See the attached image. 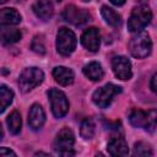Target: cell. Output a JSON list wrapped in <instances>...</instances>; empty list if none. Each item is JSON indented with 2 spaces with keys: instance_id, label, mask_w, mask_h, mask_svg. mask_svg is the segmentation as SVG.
<instances>
[{
  "instance_id": "cell-1",
  "label": "cell",
  "mask_w": 157,
  "mask_h": 157,
  "mask_svg": "<svg viewBox=\"0 0 157 157\" xmlns=\"http://www.w3.org/2000/svg\"><path fill=\"white\" fill-rule=\"evenodd\" d=\"M129 50L131 55L137 59H142L150 55L152 50V42L147 32L145 31L136 32V34L132 36L129 42Z\"/></svg>"
},
{
  "instance_id": "cell-2",
  "label": "cell",
  "mask_w": 157,
  "mask_h": 157,
  "mask_svg": "<svg viewBox=\"0 0 157 157\" xmlns=\"http://www.w3.org/2000/svg\"><path fill=\"white\" fill-rule=\"evenodd\" d=\"M152 20V12L150 7L141 5L132 10L129 20H128V29L130 32H140L142 31Z\"/></svg>"
},
{
  "instance_id": "cell-3",
  "label": "cell",
  "mask_w": 157,
  "mask_h": 157,
  "mask_svg": "<svg viewBox=\"0 0 157 157\" xmlns=\"http://www.w3.org/2000/svg\"><path fill=\"white\" fill-rule=\"evenodd\" d=\"M74 144H75V136L71 129L63 128L54 141V150L60 156H74Z\"/></svg>"
},
{
  "instance_id": "cell-4",
  "label": "cell",
  "mask_w": 157,
  "mask_h": 157,
  "mask_svg": "<svg viewBox=\"0 0 157 157\" xmlns=\"http://www.w3.org/2000/svg\"><path fill=\"white\" fill-rule=\"evenodd\" d=\"M44 80V72L39 67H27L25 69L20 77H18V85L22 92H28L40 85Z\"/></svg>"
},
{
  "instance_id": "cell-5",
  "label": "cell",
  "mask_w": 157,
  "mask_h": 157,
  "mask_svg": "<svg viewBox=\"0 0 157 157\" xmlns=\"http://www.w3.org/2000/svg\"><path fill=\"white\" fill-rule=\"evenodd\" d=\"M120 92H121V88L119 86L113 85V83H107V85L99 87L98 90H96L93 92L92 101H93V103L97 107H99V108H107L112 103L114 96H117Z\"/></svg>"
},
{
  "instance_id": "cell-6",
  "label": "cell",
  "mask_w": 157,
  "mask_h": 157,
  "mask_svg": "<svg viewBox=\"0 0 157 157\" xmlns=\"http://www.w3.org/2000/svg\"><path fill=\"white\" fill-rule=\"evenodd\" d=\"M76 36L75 33L66 28L61 27L56 33V49L61 55H70L76 48Z\"/></svg>"
},
{
  "instance_id": "cell-7",
  "label": "cell",
  "mask_w": 157,
  "mask_h": 157,
  "mask_svg": "<svg viewBox=\"0 0 157 157\" xmlns=\"http://www.w3.org/2000/svg\"><path fill=\"white\" fill-rule=\"evenodd\" d=\"M48 97L52 105V112L55 118H63L69 112V101L65 93L60 90L52 88L48 92Z\"/></svg>"
},
{
  "instance_id": "cell-8",
  "label": "cell",
  "mask_w": 157,
  "mask_h": 157,
  "mask_svg": "<svg viewBox=\"0 0 157 157\" xmlns=\"http://www.w3.org/2000/svg\"><path fill=\"white\" fill-rule=\"evenodd\" d=\"M63 18L69 23H72L75 26H81L87 21H90L91 15L83 9H78L75 5H69L65 7L63 12Z\"/></svg>"
},
{
  "instance_id": "cell-9",
  "label": "cell",
  "mask_w": 157,
  "mask_h": 157,
  "mask_svg": "<svg viewBox=\"0 0 157 157\" xmlns=\"http://www.w3.org/2000/svg\"><path fill=\"white\" fill-rule=\"evenodd\" d=\"M112 69L114 75L120 80H129L132 76L131 63L128 58L118 55L112 59Z\"/></svg>"
},
{
  "instance_id": "cell-10",
  "label": "cell",
  "mask_w": 157,
  "mask_h": 157,
  "mask_svg": "<svg viewBox=\"0 0 157 157\" xmlns=\"http://www.w3.org/2000/svg\"><path fill=\"white\" fill-rule=\"evenodd\" d=\"M99 43H101V34L98 28L96 27L87 28L81 36V44L90 52H97L99 49Z\"/></svg>"
},
{
  "instance_id": "cell-11",
  "label": "cell",
  "mask_w": 157,
  "mask_h": 157,
  "mask_svg": "<svg viewBox=\"0 0 157 157\" xmlns=\"http://www.w3.org/2000/svg\"><path fill=\"white\" fill-rule=\"evenodd\" d=\"M45 123V113L39 104H33L28 113V124L33 130H38Z\"/></svg>"
},
{
  "instance_id": "cell-12",
  "label": "cell",
  "mask_w": 157,
  "mask_h": 157,
  "mask_svg": "<svg viewBox=\"0 0 157 157\" xmlns=\"http://www.w3.org/2000/svg\"><path fill=\"white\" fill-rule=\"evenodd\" d=\"M107 150L112 156H126L129 153L128 142L123 136L112 137L107 145Z\"/></svg>"
},
{
  "instance_id": "cell-13",
  "label": "cell",
  "mask_w": 157,
  "mask_h": 157,
  "mask_svg": "<svg viewBox=\"0 0 157 157\" xmlns=\"http://www.w3.org/2000/svg\"><path fill=\"white\" fill-rule=\"evenodd\" d=\"M32 10L34 12V15L40 18V20H49L53 13H54V9H53V4L49 1V0H37L33 6H32Z\"/></svg>"
},
{
  "instance_id": "cell-14",
  "label": "cell",
  "mask_w": 157,
  "mask_h": 157,
  "mask_svg": "<svg viewBox=\"0 0 157 157\" xmlns=\"http://www.w3.org/2000/svg\"><path fill=\"white\" fill-rule=\"evenodd\" d=\"M53 76L55 81L61 86H69L74 82V72L65 66H55L53 69Z\"/></svg>"
},
{
  "instance_id": "cell-15",
  "label": "cell",
  "mask_w": 157,
  "mask_h": 157,
  "mask_svg": "<svg viewBox=\"0 0 157 157\" xmlns=\"http://www.w3.org/2000/svg\"><path fill=\"white\" fill-rule=\"evenodd\" d=\"M22 34L18 29L10 26L0 25V42L4 44H12L21 39Z\"/></svg>"
},
{
  "instance_id": "cell-16",
  "label": "cell",
  "mask_w": 157,
  "mask_h": 157,
  "mask_svg": "<svg viewBox=\"0 0 157 157\" xmlns=\"http://www.w3.org/2000/svg\"><path fill=\"white\" fill-rule=\"evenodd\" d=\"M21 22V15L12 7H5L0 10V25L15 26Z\"/></svg>"
},
{
  "instance_id": "cell-17",
  "label": "cell",
  "mask_w": 157,
  "mask_h": 157,
  "mask_svg": "<svg viewBox=\"0 0 157 157\" xmlns=\"http://www.w3.org/2000/svg\"><path fill=\"white\" fill-rule=\"evenodd\" d=\"M82 71H83L85 76L92 81H101L103 78V75H104L102 65L98 61H91V63L86 64L83 66Z\"/></svg>"
},
{
  "instance_id": "cell-18",
  "label": "cell",
  "mask_w": 157,
  "mask_h": 157,
  "mask_svg": "<svg viewBox=\"0 0 157 157\" xmlns=\"http://www.w3.org/2000/svg\"><path fill=\"white\" fill-rule=\"evenodd\" d=\"M147 115H148V112H144L141 109H134L129 115L130 124L135 128H145L146 129Z\"/></svg>"
},
{
  "instance_id": "cell-19",
  "label": "cell",
  "mask_w": 157,
  "mask_h": 157,
  "mask_svg": "<svg viewBox=\"0 0 157 157\" xmlns=\"http://www.w3.org/2000/svg\"><path fill=\"white\" fill-rule=\"evenodd\" d=\"M7 126H9V131L13 135L18 134L21 131V126H22V119H21V114L17 110H13L9 117H7Z\"/></svg>"
},
{
  "instance_id": "cell-20",
  "label": "cell",
  "mask_w": 157,
  "mask_h": 157,
  "mask_svg": "<svg viewBox=\"0 0 157 157\" xmlns=\"http://www.w3.org/2000/svg\"><path fill=\"white\" fill-rule=\"evenodd\" d=\"M13 99V92L7 86L1 85L0 86V113H2L12 102Z\"/></svg>"
},
{
  "instance_id": "cell-21",
  "label": "cell",
  "mask_w": 157,
  "mask_h": 157,
  "mask_svg": "<svg viewBox=\"0 0 157 157\" xmlns=\"http://www.w3.org/2000/svg\"><path fill=\"white\" fill-rule=\"evenodd\" d=\"M101 13L104 18V21L110 25V26H117L120 23V16L118 15V12H115L112 7H108V6H102V10H101Z\"/></svg>"
},
{
  "instance_id": "cell-22",
  "label": "cell",
  "mask_w": 157,
  "mask_h": 157,
  "mask_svg": "<svg viewBox=\"0 0 157 157\" xmlns=\"http://www.w3.org/2000/svg\"><path fill=\"white\" fill-rule=\"evenodd\" d=\"M96 131V125L94 121L91 118H86L82 123H81V128H80V134L85 140L92 139Z\"/></svg>"
},
{
  "instance_id": "cell-23",
  "label": "cell",
  "mask_w": 157,
  "mask_h": 157,
  "mask_svg": "<svg viewBox=\"0 0 157 157\" xmlns=\"http://www.w3.org/2000/svg\"><path fill=\"white\" fill-rule=\"evenodd\" d=\"M153 152L150 147V145L145 144V142H136L135 147H134V156H141V157H147V156H152Z\"/></svg>"
},
{
  "instance_id": "cell-24",
  "label": "cell",
  "mask_w": 157,
  "mask_h": 157,
  "mask_svg": "<svg viewBox=\"0 0 157 157\" xmlns=\"http://www.w3.org/2000/svg\"><path fill=\"white\" fill-rule=\"evenodd\" d=\"M31 48L33 49V52H36L38 54H44L45 53V45H44L43 38L40 36H36L33 38V40H32Z\"/></svg>"
},
{
  "instance_id": "cell-25",
  "label": "cell",
  "mask_w": 157,
  "mask_h": 157,
  "mask_svg": "<svg viewBox=\"0 0 157 157\" xmlns=\"http://www.w3.org/2000/svg\"><path fill=\"white\" fill-rule=\"evenodd\" d=\"M155 128H156V110L152 109L148 112V115H147V125H146V130L148 131H155Z\"/></svg>"
},
{
  "instance_id": "cell-26",
  "label": "cell",
  "mask_w": 157,
  "mask_h": 157,
  "mask_svg": "<svg viewBox=\"0 0 157 157\" xmlns=\"http://www.w3.org/2000/svg\"><path fill=\"white\" fill-rule=\"evenodd\" d=\"M0 156H16V153L7 147H0Z\"/></svg>"
},
{
  "instance_id": "cell-27",
  "label": "cell",
  "mask_w": 157,
  "mask_h": 157,
  "mask_svg": "<svg viewBox=\"0 0 157 157\" xmlns=\"http://www.w3.org/2000/svg\"><path fill=\"white\" fill-rule=\"evenodd\" d=\"M156 80H157V75L155 74V75L152 76V78H151V83H150L151 90H152L153 92H156V90H157V87H156Z\"/></svg>"
},
{
  "instance_id": "cell-28",
  "label": "cell",
  "mask_w": 157,
  "mask_h": 157,
  "mask_svg": "<svg viewBox=\"0 0 157 157\" xmlns=\"http://www.w3.org/2000/svg\"><path fill=\"white\" fill-rule=\"evenodd\" d=\"M113 5H115V6H121V5H124V2H125V0H109Z\"/></svg>"
},
{
  "instance_id": "cell-29",
  "label": "cell",
  "mask_w": 157,
  "mask_h": 157,
  "mask_svg": "<svg viewBox=\"0 0 157 157\" xmlns=\"http://www.w3.org/2000/svg\"><path fill=\"white\" fill-rule=\"evenodd\" d=\"M4 137V131H2V128H1V124H0V141L2 140Z\"/></svg>"
},
{
  "instance_id": "cell-30",
  "label": "cell",
  "mask_w": 157,
  "mask_h": 157,
  "mask_svg": "<svg viewBox=\"0 0 157 157\" xmlns=\"http://www.w3.org/2000/svg\"><path fill=\"white\" fill-rule=\"evenodd\" d=\"M7 0H0V4H4V2H6Z\"/></svg>"
},
{
  "instance_id": "cell-31",
  "label": "cell",
  "mask_w": 157,
  "mask_h": 157,
  "mask_svg": "<svg viewBox=\"0 0 157 157\" xmlns=\"http://www.w3.org/2000/svg\"><path fill=\"white\" fill-rule=\"evenodd\" d=\"M55 1H56V2H60V1H61V0H55Z\"/></svg>"
},
{
  "instance_id": "cell-32",
  "label": "cell",
  "mask_w": 157,
  "mask_h": 157,
  "mask_svg": "<svg viewBox=\"0 0 157 157\" xmlns=\"http://www.w3.org/2000/svg\"><path fill=\"white\" fill-rule=\"evenodd\" d=\"M82 1H90V0H82Z\"/></svg>"
}]
</instances>
